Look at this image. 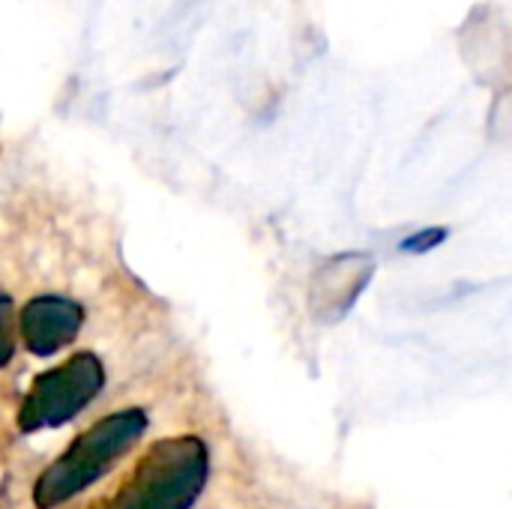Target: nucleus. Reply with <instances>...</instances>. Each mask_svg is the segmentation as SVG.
<instances>
[{
    "instance_id": "nucleus-3",
    "label": "nucleus",
    "mask_w": 512,
    "mask_h": 509,
    "mask_svg": "<svg viewBox=\"0 0 512 509\" xmlns=\"http://www.w3.org/2000/svg\"><path fill=\"white\" fill-rule=\"evenodd\" d=\"M105 387V369L96 354H75L57 369L42 372L18 411L21 432H39V429H57L78 417Z\"/></svg>"
},
{
    "instance_id": "nucleus-5",
    "label": "nucleus",
    "mask_w": 512,
    "mask_h": 509,
    "mask_svg": "<svg viewBox=\"0 0 512 509\" xmlns=\"http://www.w3.org/2000/svg\"><path fill=\"white\" fill-rule=\"evenodd\" d=\"M375 276V261L363 252L333 255L312 276V309L318 318H342Z\"/></svg>"
},
{
    "instance_id": "nucleus-6",
    "label": "nucleus",
    "mask_w": 512,
    "mask_h": 509,
    "mask_svg": "<svg viewBox=\"0 0 512 509\" xmlns=\"http://www.w3.org/2000/svg\"><path fill=\"white\" fill-rule=\"evenodd\" d=\"M15 354V306L6 291H0V369Z\"/></svg>"
},
{
    "instance_id": "nucleus-7",
    "label": "nucleus",
    "mask_w": 512,
    "mask_h": 509,
    "mask_svg": "<svg viewBox=\"0 0 512 509\" xmlns=\"http://www.w3.org/2000/svg\"><path fill=\"white\" fill-rule=\"evenodd\" d=\"M447 237H450V231H447V228L432 225V228H423V231H417V234L405 237V240L399 243V249H402L405 255H423V252L438 249Z\"/></svg>"
},
{
    "instance_id": "nucleus-4",
    "label": "nucleus",
    "mask_w": 512,
    "mask_h": 509,
    "mask_svg": "<svg viewBox=\"0 0 512 509\" xmlns=\"http://www.w3.org/2000/svg\"><path fill=\"white\" fill-rule=\"evenodd\" d=\"M84 324V309L60 294H42L24 303L18 315V333L30 354L51 357L75 342Z\"/></svg>"
},
{
    "instance_id": "nucleus-1",
    "label": "nucleus",
    "mask_w": 512,
    "mask_h": 509,
    "mask_svg": "<svg viewBox=\"0 0 512 509\" xmlns=\"http://www.w3.org/2000/svg\"><path fill=\"white\" fill-rule=\"evenodd\" d=\"M210 477V453L201 438L180 435L153 444L114 495L93 509H192Z\"/></svg>"
},
{
    "instance_id": "nucleus-2",
    "label": "nucleus",
    "mask_w": 512,
    "mask_h": 509,
    "mask_svg": "<svg viewBox=\"0 0 512 509\" xmlns=\"http://www.w3.org/2000/svg\"><path fill=\"white\" fill-rule=\"evenodd\" d=\"M147 432V414L141 408H126L102 417L87 432H81L63 456H57L48 471L33 486V504L39 509H57L96 480H102L114 462H120L138 438Z\"/></svg>"
}]
</instances>
